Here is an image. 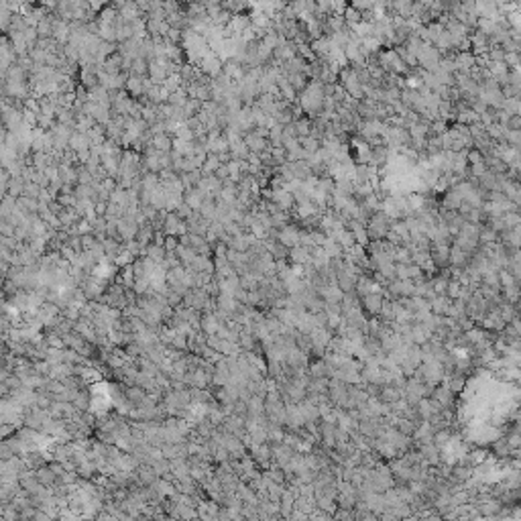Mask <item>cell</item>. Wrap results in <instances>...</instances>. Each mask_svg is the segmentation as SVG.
<instances>
[{"mask_svg":"<svg viewBox=\"0 0 521 521\" xmlns=\"http://www.w3.org/2000/svg\"><path fill=\"white\" fill-rule=\"evenodd\" d=\"M287 258H291L293 263H297V265H308L310 260H312V256H310V250L308 248H304V246H293V248H289V256Z\"/></svg>","mask_w":521,"mask_h":521,"instance_id":"obj_3","label":"cell"},{"mask_svg":"<svg viewBox=\"0 0 521 521\" xmlns=\"http://www.w3.org/2000/svg\"><path fill=\"white\" fill-rule=\"evenodd\" d=\"M519 126H521V118H519V114L509 116V118H507V122L503 124V128H505V130H519Z\"/></svg>","mask_w":521,"mask_h":521,"instance_id":"obj_4","label":"cell"},{"mask_svg":"<svg viewBox=\"0 0 521 521\" xmlns=\"http://www.w3.org/2000/svg\"><path fill=\"white\" fill-rule=\"evenodd\" d=\"M300 238H302V230L297 228V226H285V228H281L279 232H277V240L283 244V246H287V248H293V246H297L300 244Z\"/></svg>","mask_w":521,"mask_h":521,"instance_id":"obj_2","label":"cell"},{"mask_svg":"<svg viewBox=\"0 0 521 521\" xmlns=\"http://www.w3.org/2000/svg\"><path fill=\"white\" fill-rule=\"evenodd\" d=\"M430 258H432V263H434V267H440V269H444V267H448L450 265V246H446V244H432L430 246Z\"/></svg>","mask_w":521,"mask_h":521,"instance_id":"obj_1","label":"cell"}]
</instances>
